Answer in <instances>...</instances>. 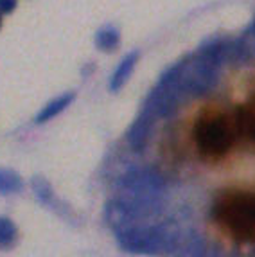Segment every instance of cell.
I'll return each instance as SVG.
<instances>
[{
	"mask_svg": "<svg viewBox=\"0 0 255 257\" xmlns=\"http://www.w3.org/2000/svg\"><path fill=\"white\" fill-rule=\"evenodd\" d=\"M115 189V200L122 203L141 221L160 214L166 203L167 184L164 176L151 167L130 169L117 180Z\"/></svg>",
	"mask_w": 255,
	"mask_h": 257,
	"instance_id": "6da1fadb",
	"label": "cell"
},
{
	"mask_svg": "<svg viewBox=\"0 0 255 257\" xmlns=\"http://www.w3.org/2000/svg\"><path fill=\"white\" fill-rule=\"evenodd\" d=\"M214 216L235 237L250 239L255 234V196L253 194L228 196L216 205Z\"/></svg>",
	"mask_w": 255,
	"mask_h": 257,
	"instance_id": "7a4b0ae2",
	"label": "cell"
},
{
	"mask_svg": "<svg viewBox=\"0 0 255 257\" xmlns=\"http://www.w3.org/2000/svg\"><path fill=\"white\" fill-rule=\"evenodd\" d=\"M217 70L219 67L203 58L200 52L176 63L178 81L185 95L208 94L217 83Z\"/></svg>",
	"mask_w": 255,
	"mask_h": 257,
	"instance_id": "3957f363",
	"label": "cell"
},
{
	"mask_svg": "<svg viewBox=\"0 0 255 257\" xmlns=\"http://www.w3.org/2000/svg\"><path fill=\"white\" fill-rule=\"evenodd\" d=\"M185 97V92L182 90V85L178 81V72L176 65L167 69L158 79L157 86L149 92L148 99L144 103V110L151 111L155 117H169L175 113L180 101Z\"/></svg>",
	"mask_w": 255,
	"mask_h": 257,
	"instance_id": "277c9868",
	"label": "cell"
},
{
	"mask_svg": "<svg viewBox=\"0 0 255 257\" xmlns=\"http://www.w3.org/2000/svg\"><path fill=\"white\" fill-rule=\"evenodd\" d=\"M194 139L201 153L208 157H221L232 146L234 133L225 119L216 117V119L200 120L194 128Z\"/></svg>",
	"mask_w": 255,
	"mask_h": 257,
	"instance_id": "5b68a950",
	"label": "cell"
},
{
	"mask_svg": "<svg viewBox=\"0 0 255 257\" xmlns=\"http://www.w3.org/2000/svg\"><path fill=\"white\" fill-rule=\"evenodd\" d=\"M155 120H157V117H155L151 111L142 108L141 115L137 117L135 122H133L132 128H130V132H128V142H130L132 150H135V151L146 150L149 137H151V132H153Z\"/></svg>",
	"mask_w": 255,
	"mask_h": 257,
	"instance_id": "8992f818",
	"label": "cell"
},
{
	"mask_svg": "<svg viewBox=\"0 0 255 257\" xmlns=\"http://www.w3.org/2000/svg\"><path fill=\"white\" fill-rule=\"evenodd\" d=\"M137 61H139V52L137 51H133L128 56H124L122 61L119 63V67L115 69L113 74H111V79H110V90L111 92H119L120 88L126 85V81L130 79V76H132L133 69H135Z\"/></svg>",
	"mask_w": 255,
	"mask_h": 257,
	"instance_id": "52a82bcc",
	"label": "cell"
},
{
	"mask_svg": "<svg viewBox=\"0 0 255 257\" xmlns=\"http://www.w3.org/2000/svg\"><path fill=\"white\" fill-rule=\"evenodd\" d=\"M74 97H76V95H74L72 92H67V94L58 95V97L52 99L51 103H47L42 110L38 111V115H36L34 122H36V124H43V122L54 119V117L60 115L63 110H67V106H70V103L74 101Z\"/></svg>",
	"mask_w": 255,
	"mask_h": 257,
	"instance_id": "ba28073f",
	"label": "cell"
},
{
	"mask_svg": "<svg viewBox=\"0 0 255 257\" xmlns=\"http://www.w3.org/2000/svg\"><path fill=\"white\" fill-rule=\"evenodd\" d=\"M235 128L241 135L255 142V113L248 108H239L235 113Z\"/></svg>",
	"mask_w": 255,
	"mask_h": 257,
	"instance_id": "9c48e42d",
	"label": "cell"
},
{
	"mask_svg": "<svg viewBox=\"0 0 255 257\" xmlns=\"http://www.w3.org/2000/svg\"><path fill=\"white\" fill-rule=\"evenodd\" d=\"M24 189V180L13 169H0V194H15Z\"/></svg>",
	"mask_w": 255,
	"mask_h": 257,
	"instance_id": "30bf717a",
	"label": "cell"
},
{
	"mask_svg": "<svg viewBox=\"0 0 255 257\" xmlns=\"http://www.w3.org/2000/svg\"><path fill=\"white\" fill-rule=\"evenodd\" d=\"M119 42H120L119 31L113 29V27H104V29H101L95 35V45L104 52L113 51L119 45Z\"/></svg>",
	"mask_w": 255,
	"mask_h": 257,
	"instance_id": "8fae6325",
	"label": "cell"
},
{
	"mask_svg": "<svg viewBox=\"0 0 255 257\" xmlns=\"http://www.w3.org/2000/svg\"><path fill=\"white\" fill-rule=\"evenodd\" d=\"M33 191H34V196L36 200L42 203H51L52 202V196H54V191H52V185L49 184L43 176H34L33 182Z\"/></svg>",
	"mask_w": 255,
	"mask_h": 257,
	"instance_id": "7c38bea8",
	"label": "cell"
},
{
	"mask_svg": "<svg viewBox=\"0 0 255 257\" xmlns=\"http://www.w3.org/2000/svg\"><path fill=\"white\" fill-rule=\"evenodd\" d=\"M17 239V227L9 218H0V246H9Z\"/></svg>",
	"mask_w": 255,
	"mask_h": 257,
	"instance_id": "4fadbf2b",
	"label": "cell"
},
{
	"mask_svg": "<svg viewBox=\"0 0 255 257\" xmlns=\"http://www.w3.org/2000/svg\"><path fill=\"white\" fill-rule=\"evenodd\" d=\"M18 0H0V11L2 13H11L17 8Z\"/></svg>",
	"mask_w": 255,
	"mask_h": 257,
	"instance_id": "5bb4252c",
	"label": "cell"
},
{
	"mask_svg": "<svg viewBox=\"0 0 255 257\" xmlns=\"http://www.w3.org/2000/svg\"><path fill=\"white\" fill-rule=\"evenodd\" d=\"M248 31H250L251 35H253V38H255V18H253V24H251V27H250Z\"/></svg>",
	"mask_w": 255,
	"mask_h": 257,
	"instance_id": "9a60e30c",
	"label": "cell"
},
{
	"mask_svg": "<svg viewBox=\"0 0 255 257\" xmlns=\"http://www.w3.org/2000/svg\"><path fill=\"white\" fill-rule=\"evenodd\" d=\"M0 26H2V18H0Z\"/></svg>",
	"mask_w": 255,
	"mask_h": 257,
	"instance_id": "2e32d148",
	"label": "cell"
}]
</instances>
